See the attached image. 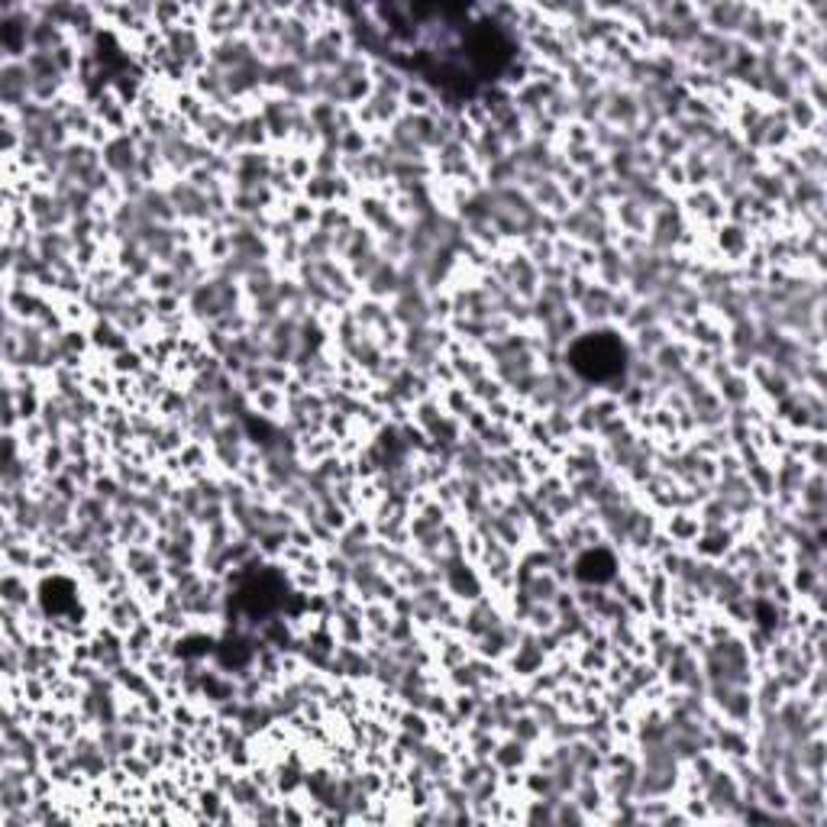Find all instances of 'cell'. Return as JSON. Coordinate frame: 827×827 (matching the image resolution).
Here are the masks:
<instances>
[{
    "instance_id": "6da1fadb",
    "label": "cell",
    "mask_w": 827,
    "mask_h": 827,
    "mask_svg": "<svg viewBox=\"0 0 827 827\" xmlns=\"http://www.w3.org/2000/svg\"><path fill=\"white\" fill-rule=\"evenodd\" d=\"M624 359H627V349L614 333H588L570 352L573 369L591 382H604L618 375L624 369Z\"/></svg>"
},
{
    "instance_id": "7a4b0ae2",
    "label": "cell",
    "mask_w": 827,
    "mask_h": 827,
    "mask_svg": "<svg viewBox=\"0 0 827 827\" xmlns=\"http://www.w3.org/2000/svg\"><path fill=\"white\" fill-rule=\"evenodd\" d=\"M576 573L582 582H604L614 576V560L604 550H591L576 563Z\"/></svg>"
}]
</instances>
